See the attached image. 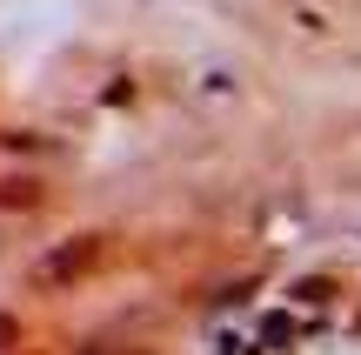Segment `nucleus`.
Instances as JSON below:
<instances>
[{
	"label": "nucleus",
	"mask_w": 361,
	"mask_h": 355,
	"mask_svg": "<svg viewBox=\"0 0 361 355\" xmlns=\"http://www.w3.org/2000/svg\"><path fill=\"white\" fill-rule=\"evenodd\" d=\"M94 262H101V235H87V241H67V248L47 262V282H74V275H87Z\"/></svg>",
	"instance_id": "nucleus-1"
},
{
	"label": "nucleus",
	"mask_w": 361,
	"mask_h": 355,
	"mask_svg": "<svg viewBox=\"0 0 361 355\" xmlns=\"http://www.w3.org/2000/svg\"><path fill=\"white\" fill-rule=\"evenodd\" d=\"M0 201H7V208H34L40 188H34V181H7V188H0Z\"/></svg>",
	"instance_id": "nucleus-2"
}]
</instances>
